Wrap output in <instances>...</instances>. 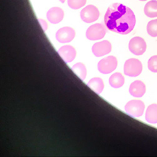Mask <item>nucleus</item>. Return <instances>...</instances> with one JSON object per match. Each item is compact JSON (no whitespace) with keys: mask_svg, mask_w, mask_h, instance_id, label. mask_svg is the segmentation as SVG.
<instances>
[{"mask_svg":"<svg viewBox=\"0 0 157 157\" xmlns=\"http://www.w3.org/2000/svg\"><path fill=\"white\" fill-rule=\"evenodd\" d=\"M147 32L152 37H157V19L148 22L147 25Z\"/></svg>","mask_w":157,"mask_h":157,"instance_id":"a211bd4d","label":"nucleus"},{"mask_svg":"<svg viewBox=\"0 0 157 157\" xmlns=\"http://www.w3.org/2000/svg\"><path fill=\"white\" fill-rule=\"evenodd\" d=\"M72 70L82 80H85L86 74H87V70H86L85 64L81 63V62H78V63L74 64L73 67H72Z\"/></svg>","mask_w":157,"mask_h":157,"instance_id":"f3484780","label":"nucleus"},{"mask_svg":"<svg viewBox=\"0 0 157 157\" xmlns=\"http://www.w3.org/2000/svg\"><path fill=\"white\" fill-rule=\"evenodd\" d=\"M47 17L48 21L51 23L57 24L63 20L64 11L59 7H52L47 12Z\"/></svg>","mask_w":157,"mask_h":157,"instance_id":"9b49d317","label":"nucleus"},{"mask_svg":"<svg viewBox=\"0 0 157 157\" xmlns=\"http://www.w3.org/2000/svg\"><path fill=\"white\" fill-rule=\"evenodd\" d=\"M124 109L129 115L138 117L143 115L145 109V104L142 101L132 100L128 102L124 106Z\"/></svg>","mask_w":157,"mask_h":157,"instance_id":"7ed1b4c3","label":"nucleus"},{"mask_svg":"<svg viewBox=\"0 0 157 157\" xmlns=\"http://www.w3.org/2000/svg\"><path fill=\"white\" fill-rule=\"evenodd\" d=\"M136 23V16L132 10L120 3L110 5L104 15V24L107 29L122 35L130 33Z\"/></svg>","mask_w":157,"mask_h":157,"instance_id":"f257e3e1","label":"nucleus"},{"mask_svg":"<svg viewBox=\"0 0 157 157\" xmlns=\"http://www.w3.org/2000/svg\"><path fill=\"white\" fill-rule=\"evenodd\" d=\"M129 49L135 55H142L146 50V43L141 37L132 38L129 42Z\"/></svg>","mask_w":157,"mask_h":157,"instance_id":"0eeeda50","label":"nucleus"},{"mask_svg":"<svg viewBox=\"0 0 157 157\" xmlns=\"http://www.w3.org/2000/svg\"><path fill=\"white\" fill-rule=\"evenodd\" d=\"M146 86L140 80H136L132 82L129 88L130 94L135 97H142L146 93Z\"/></svg>","mask_w":157,"mask_h":157,"instance_id":"f8f14e48","label":"nucleus"},{"mask_svg":"<svg viewBox=\"0 0 157 157\" xmlns=\"http://www.w3.org/2000/svg\"><path fill=\"white\" fill-rule=\"evenodd\" d=\"M105 27L101 23H96L90 25L86 31V37L90 41H96L103 39L106 35Z\"/></svg>","mask_w":157,"mask_h":157,"instance_id":"39448f33","label":"nucleus"},{"mask_svg":"<svg viewBox=\"0 0 157 157\" xmlns=\"http://www.w3.org/2000/svg\"><path fill=\"white\" fill-rule=\"evenodd\" d=\"M75 36V31L72 28L63 27L56 33V39L59 43H68L72 41Z\"/></svg>","mask_w":157,"mask_h":157,"instance_id":"6e6552de","label":"nucleus"},{"mask_svg":"<svg viewBox=\"0 0 157 157\" xmlns=\"http://www.w3.org/2000/svg\"><path fill=\"white\" fill-rule=\"evenodd\" d=\"M146 120L148 123H157V104H153L148 106L146 112Z\"/></svg>","mask_w":157,"mask_h":157,"instance_id":"4468645a","label":"nucleus"},{"mask_svg":"<svg viewBox=\"0 0 157 157\" xmlns=\"http://www.w3.org/2000/svg\"><path fill=\"white\" fill-rule=\"evenodd\" d=\"M87 86L97 94L101 93L104 88L103 80L100 78H94L90 79L87 83Z\"/></svg>","mask_w":157,"mask_h":157,"instance_id":"ddd939ff","label":"nucleus"},{"mask_svg":"<svg viewBox=\"0 0 157 157\" xmlns=\"http://www.w3.org/2000/svg\"><path fill=\"white\" fill-rule=\"evenodd\" d=\"M58 54L66 63H69L75 59L76 57V50L72 46L65 45L58 50Z\"/></svg>","mask_w":157,"mask_h":157,"instance_id":"9d476101","label":"nucleus"},{"mask_svg":"<svg viewBox=\"0 0 157 157\" xmlns=\"http://www.w3.org/2000/svg\"><path fill=\"white\" fill-rule=\"evenodd\" d=\"M99 17V11L94 5H90L86 6L80 12V17L85 23H90L97 21Z\"/></svg>","mask_w":157,"mask_h":157,"instance_id":"423d86ee","label":"nucleus"},{"mask_svg":"<svg viewBox=\"0 0 157 157\" xmlns=\"http://www.w3.org/2000/svg\"><path fill=\"white\" fill-rule=\"evenodd\" d=\"M68 6L73 10H78L86 4V0H67Z\"/></svg>","mask_w":157,"mask_h":157,"instance_id":"6ab92c4d","label":"nucleus"},{"mask_svg":"<svg viewBox=\"0 0 157 157\" xmlns=\"http://www.w3.org/2000/svg\"><path fill=\"white\" fill-rule=\"evenodd\" d=\"M117 67V59L114 56H109L100 60L98 63V71L103 74H109Z\"/></svg>","mask_w":157,"mask_h":157,"instance_id":"20e7f679","label":"nucleus"},{"mask_svg":"<svg viewBox=\"0 0 157 157\" xmlns=\"http://www.w3.org/2000/svg\"><path fill=\"white\" fill-rule=\"evenodd\" d=\"M59 1H60V2H62V3H64V2H65V0H59Z\"/></svg>","mask_w":157,"mask_h":157,"instance_id":"4be33fe9","label":"nucleus"},{"mask_svg":"<svg viewBox=\"0 0 157 157\" xmlns=\"http://www.w3.org/2000/svg\"><path fill=\"white\" fill-rule=\"evenodd\" d=\"M111 51H112V44L106 40L97 42L94 44L92 47V52L94 55L97 57L106 55L111 52Z\"/></svg>","mask_w":157,"mask_h":157,"instance_id":"1a4fd4ad","label":"nucleus"},{"mask_svg":"<svg viewBox=\"0 0 157 157\" xmlns=\"http://www.w3.org/2000/svg\"><path fill=\"white\" fill-rule=\"evenodd\" d=\"M144 13L148 17H157V1L151 0L149 1L144 7Z\"/></svg>","mask_w":157,"mask_h":157,"instance_id":"2eb2a0df","label":"nucleus"},{"mask_svg":"<svg viewBox=\"0 0 157 157\" xmlns=\"http://www.w3.org/2000/svg\"><path fill=\"white\" fill-rule=\"evenodd\" d=\"M143 70L142 63L140 60L131 58L127 60L124 65V72L130 77H137L141 73Z\"/></svg>","mask_w":157,"mask_h":157,"instance_id":"f03ea898","label":"nucleus"},{"mask_svg":"<svg viewBox=\"0 0 157 157\" xmlns=\"http://www.w3.org/2000/svg\"><path fill=\"white\" fill-rule=\"evenodd\" d=\"M109 82L110 86L114 88H119L124 85V78L121 73L116 72V73H114L113 75H111Z\"/></svg>","mask_w":157,"mask_h":157,"instance_id":"dca6fc26","label":"nucleus"},{"mask_svg":"<svg viewBox=\"0 0 157 157\" xmlns=\"http://www.w3.org/2000/svg\"><path fill=\"white\" fill-rule=\"evenodd\" d=\"M39 21L41 22V23H42L41 25H42V26H43L44 31H46V30H47V23H46V21H43V20H39Z\"/></svg>","mask_w":157,"mask_h":157,"instance_id":"412c9836","label":"nucleus"},{"mask_svg":"<svg viewBox=\"0 0 157 157\" xmlns=\"http://www.w3.org/2000/svg\"><path fill=\"white\" fill-rule=\"evenodd\" d=\"M140 1H143V2H144V1H146V0H140Z\"/></svg>","mask_w":157,"mask_h":157,"instance_id":"5701e85b","label":"nucleus"},{"mask_svg":"<svg viewBox=\"0 0 157 157\" xmlns=\"http://www.w3.org/2000/svg\"><path fill=\"white\" fill-rule=\"evenodd\" d=\"M148 67L150 71L157 72V55L153 56L148 59Z\"/></svg>","mask_w":157,"mask_h":157,"instance_id":"aec40b11","label":"nucleus"}]
</instances>
